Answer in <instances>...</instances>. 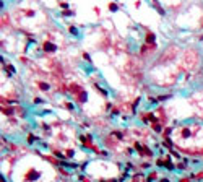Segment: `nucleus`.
Listing matches in <instances>:
<instances>
[{
  "instance_id": "1",
  "label": "nucleus",
  "mask_w": 203,
  "mask_h": 182,
  "mask_svg": "<svg viewBox=\"0 0 203 182\" xmlns=\"http://www.w3.org/2000/svg\"><path fill=\"white\" fill-rule=\"evenodd\" d=\"M44 50H46V52H55V50H57V46L52 44V42H46L44 44Z\"/></svg>"
},
{
  "instance_id": "6",
  "label": "nucleus",
  "mask_w": 203,
  "mask_h": 182,
  "mask_svg": "<svg viewBox=\"0 0 203 182\" xmlns=\"http://www.w3.org/2000/svg\"><path fill=\"white\" fill-rule=\"evenodd\" d=\"M60 7H62V8H65V10H67V8H68V3H60Z\"/></svg>"
},
{
  "instance_id": "2",
  "label": "nucleus",
  "mask_w": 203,
  "mask_h": 182,
  "mask_svg": "<svg viewBox=\"0 0 203 182\" xmlns=\"http://www.w3.org/2000/svg\"><path fill=\"white\" fill-rule=\"evenodd\" d=\"M156 41V36L153 34V33H148V36H146V42H149V44H153Z\"/></svg>"
},
{
  "instance_id": "4",
  "label": "nucleus",
  "mask_w": 203,
  "mask_h": 182,
  "mask_svg": "<svg viewBox=\"0 0 203 182\" xmlns=\"http://www.w3.org/2000/svg\"><path fill=\"white\" fill-rule=\"evenodd\" d=\"M117 8H119V7H117V5H114V3L109 5V10H111V12H117Z\"/></svg>"
},
{
  "instance_id": "5",
  "label": "nucleus",
  "mask_w": 203,
  "mask_h": 182,
  "mask_svg": "<svg viewBox=\"0 0 203 182\" xmlns=\"http://www.w3.org/2000/svg\"><path fill=\"white\" fill-rule=\"evenodd\" d=\"M70 33L72 34H78V29H76L75 26H70Z\"/></svg>"
},
{
  "instance_id": "3",
  "label": "nucleus",
  "mask_w": 203,
  "mask_h": 182,
  "mask_svg": "<svg viewBox=\"0 0 203 182\" xmlns=\"http://www.w3.org/2000/svg\"><path fill=\"white\" fill-rule=\"evenodd\" d=\"M39 86H41V89H44V91H47V89H51V86L47 85V83H39Z\"/></svg>"
},
{
  "instance_id": "7",
  "label": "nucleus",
  "mask_w": 203,
  "mask_h": 182,
  "mask_svg": "<svg viewBox=\"0 0 203 182\" xmlns=\"http://www.w3.org/2000/svg\"><path fill=\"white\" fill-rule=\"evenodd\" d=\"M161 182H169V181H166V179H161Z\"/></svg>"
}]
</instances>
